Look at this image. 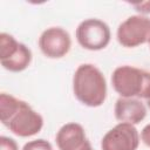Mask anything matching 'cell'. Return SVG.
Returning <instances> with one entry per match:
<instances>
[{
	"label": "cell",
	"instance_id": "obj_10",
	"mask_svg": "<svg viewBox=\"0 0 150 150\" xmlns=\"http://www.w3.org/2000/svg\"><path fill=\"white\" fill-rule=\"evenodd\" d=\"M33 60L32 50L22 42H20V46L18 50L8 59L0 61L4 69L11 71V73H20L26 70Z\"/></svg>",
	"mask_w": 150,
	"mask_h": 150
},
{
	"label": "cell",
	"instance_id": "obj_15",
	"mask_svg": "<svg viewBox=\"0 0 150 150\" xmlns=\"http://www.w3.org/2000/svg\"><path fill=\"white\" fill-rule=\"evenodd\" d=\"M139 136H141V141H142L146 146L150 148V123H148L146 125L143 127V129L141 130Z\"/></svg>",
	"mask_w": 150,
	"mask_h": 150
},
{
	"label": "cell",
	"instance_id": "obj_12",
	"mask_svg": "<svg viewBox=\"0 0 150 150\" xmlns=\"http://www.w3.org/2000/svg\"><path fill=\"white\" fill-rule=\"evenodd\" d=\"M21 150H54L50 142L43 138H36L25 143Z\"/></svg>",
	"mask_w": 150,
	"mask_h": 150
},
{
	"label": "cell",
	"instance_id": "obj_4",
	"mask_svg": "<svg viewBox=\"0 0 150 150\" xmlns=\"http://www.w3.org/2000/svg\"><path fill=\"white\" fill-rule=\"evenodd\" d=\"M75 38L83 49L97 52L108 47L111 40V32L108 23L103 20L89 18L79 23L75 30Z\"/></svg>",
	"mask_w": 150,
	"mask_h": 150
},
{
	"label": "cell",
	"instance_id": "obj_13",
	"mask_svg": "<svg viewBox=\"0 0 150 150\" xmlns=\"http://www.w3.org/2000/svg\"><path fill=\"white\" fill-rule=\"evenodd\" d=\"M0 150H19L16 141L8 136L0 137Z\"/></svg>",
	"mask_w": 150,
	"mask_h": 150
},
{
	"label": "cell",
	"instance_id": "obj_5",
	"mask_svg": "<svg viewBox=\"0 0 150 150\" xmlns=\"http://www.w3.org/2000/svg\"><path fill=\"white\" fill-rule=\"evenodd\" d=\"M116 39L122 47L136 48L150 41V18L146 15H130L122 21L116 30Z\"/></svg>",
	"mask_w": 150,
	"mask_h": 150
},
{
	"label": "cell",
	"instance_id": "obj_2",
	"mask_svg": "<svg viewBox=\"0 0 150 150\" xmlns=\"http://www.w3.org/2000/svg\"><path fill=\"white\" fill-rule=\"evenodd\" d=\"M111 84L120 97L150 98V71L129 64L118 66L111 74Z\"/></svg>",
	"mask_w": 150,
	"mask_h": 150
},
{
	"label": "cell",
	"instance_id": "obj_6",
	"mask_svg": "<svg viewBox=\"0 0 150 150\" xmlns=\"http://www.w3.org/2000/svg\"><path fill=\"white\" fill-rule=\"evenodd\" d=\"M141 142L136 125L118 122L109 129L101 139L102 150H137Z\"/></svg>",
	"mask_w": 150,
	"mask_h": 150
},
{
	"label": "cell",
	"instance_id": "obj_3",
	"mask_svg": "<svg viewBox=\"0 0 150 150\" xmlns=\"http://www.w3.org/2000/svg\"><path fill=\"white\" fill-rule=\"evenodd\" d=\"M1 123L15 136L32 137L42 130L45 122L40 112L34 110L29 103L21 100L14 112Z\"/></svg>",
	"mask_w": 150,
	"mask_h": 150
},
{
	"label": "cell",
	"instance_id": "obj_7",
	"mask_svg": "<svg viewBox=\"0 0 150 150\" xmlns=\"http://www.w3.org/2000/svg\"><path fill=\"white\" fill-rule=\"evenodd\" d=\"M39 48L48 59H61L66 56L71 48L70 34L62 27H48L39 38Z\"/></svg>",
	"mask_w": 150,
	"mask_h": 150
},
{
	"label": "cell",
	"instance_id": "obj_14",
	"mask_svg": "<svg viewBox=\"0 0 150 150\" xmlns=\"http://www.w3.org/2000/svg\"><path fill=\"white\" fill-rule=\"evenodd\" d=\"M141 15H146L150 14V1H141V2H134L130 4Z\"/></svg>",
	"mask_w": 150,
	"mask_h": 150
},
{
	"label": "cell",
	"instance_id": "obj_11",
	"mask_svg": "<svg viewBox=\"0 0 150 150\" xmlns=\"http://www.w3.org/2000/svg\"><path fill=\"white\" fill-rule=\"evenodd\" d=\"M20 42L8 33L2 32L0 34V61L11 57L19 48Z\"/></svg>",
	"mask_w": 150,
	"mask_h": 150
},
{
	"label": "cell",
	"instance_id": "obj_8",
	"mask_svg": "<svg viewBox=\"0 0 150 150\" xmlns=\"http://www.w3.org/2000/svg\"><path fill=\"white\" fill-rule=\"evenodd\" d=\"M59 150H94L84 128L77 122L63 124L55 135Z\"/></svg>",
	"mask_w": 150,
	"mask_h": 150
},
{
	"label": "cell",
	"instance_id": "obj_17",
	"mask_svg": "<svg viewBox=\"0 0 150 150\" xmlns=\"http://www.w3.org/2000/svg\"><path fill=\"white\" fill-rule=\"evenodd\" d=\"M149 47H150V41H149Z\"/></svg>",
	"mask_w": 150,
	"mask_h": 150
},
{
	"label": "cell",
	"instance_id": "obj_9",
	"mask_svg": "<svg viewBox=\"0 0 150 150\" xmlns=\"http://www.w3.org/2000/svg\"><path fill=\"white\" fill-rule=\"evenodd\" d=\"M114 115L118 122L137 125L146 117V105L139 98L118 97L114 105Z\"/></svg>",
	"mask_w": 150,
	"mask_h": 150
},
{
	"label": "cell",
	"instance_id": "obj_16",
	"mask_svg": "<svg viewBox=\"0 0 150 150\" xmlns=\"http://www.w3.org/2000/svg\"><path fill=\"white\" fill-rule=\"evenodd\" d=\"M146 105H148V108L150 109V98H149V100H146Z\"/></svg>",
	"mask_w": 150,
	"mask_h": 150
},
{
	"label": "cell",
	"instance_id": "obj_1",
	"mask_svg": "<svg viewBox=\"0 0 150 150\" xmlns=\"http://www.w3.org/2000/svg\"><path fill=\"white\" fill-rule=\"evenodd\" d=\"M73 93L81 104L89 108L101 107L108 94L107 80L102 70L93 63L80 64L73 75Z\"/></svg>",
	"mask_w": 150,
	"mask_h": 150
}]
</instances>
